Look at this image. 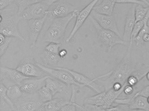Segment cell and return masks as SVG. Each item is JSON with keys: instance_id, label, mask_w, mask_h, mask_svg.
Instances as JSON below:
<instances>
[{"instance_id": "cell-9", "label": "cell", "mask_w": 149, "mask_h": 111, "mask_svg": "<svg viewBox=\"0 0 149 111\" xmlns=\"http://www.w3.org/2000/svg\"><path fill=\"white\" fill-rule=\"evenodd\" d=\"M78 8L65 1L58 0L54 3L47 12V16L56 18L65 17L76 10Z\"/></svg>"}, {"instance_id": "cell-26", "label": "cell", "mask_w": 149, "mask_h": 111, "mask_svg": "<svg viewBox=\"0 0 149 111\" xmlns=\"http://www.w3.org/2000/svg\"><path fill=\"white\" fill-rule=\"evenodd\" d=\"M14 3L17 5L18 8V14L21 16L23 11L27 7L39 1L40 0H14Z\"/></svg>"}, {"instance_id": "cell-17", "label": "cell", "mask_w": 149, "mask_h": 111, "mask_svg": "<svg viewBox=\"0 0 149 111\" xmlns=\"http://www.w3.org/2000/svg\"><path fill=\"white\" fill-rule=\"evenodd\" d=\"M0 73H1V79L6 78L11 81L15 84L20 85L21 82L25 79L29 77H27L22 74L17 69H13L7 67H0Z\"/></svg>"}, {"instance_id": "cell-22", "label": "cell", "mask_w": 149, "mask_h": 111, "mask_svg": "<svg viewBox=\"0 0 149 111\" xmlns=\"http://www.w3.org/2000/svg\"><path fill=\"white\" fill-rule=\"evenodd\" d=\"M45 86L49 89L53 96L57 93L63 92V86L57 80L52 79L49 76L45 81Z\"/></svg>"}, {"instance_id": "cell-12", "label": "cell", "mask_w": 149, "mask_h": 111, "mask_svg": "<svg viewBox=\"0 0 149 111\" xmlns=\"http://www.w3.org/2000/svg\"><path fill=\"white\" fill-rule=\"evenodd\" d=\"M47 16L27 21L29 42L31 48H33L35 46L38 36L44 26Z\"/></svg>"}, {"instance_id": "cell-36", "label": "cell", "mask_w": 149, "mask_h": 111, "mask_svg": "<svg viewBox=\"0 0 149 111\" xmlns=\"http://www.w3.org/2000/svg\"><path fill=\"white\" fill-rule=\"evenodd\" d=\"M126 84V83H125ZM134 91V87L130 85H125L124 88L123 92L128 96H130L133 93Z\"/></svg>"}, {"instance_id": "cell-33", "label": "cell", "mask_w": 149, "mask_h": 111, "mask_svg": "<svg viewBox=\"0 0 149 111\" xmlns=\"http://www.w3.org/2000/svg\"><path fill=\"white\" fill-rule=\"evenodd\" d=\"M107 111H129L128 106L126 105H118L116 106L110 107L107 108Z\"/></svg>"}, {"instance_id": "cell-14", "label": "cell", "mask_w": 149, "mask_h": 111, "mask_svg": "<svg viewBox=\"0 0 149 111\" xmlns=\"http://www.w3.org/2000/svg\"><path fill=\"white\" fill-rule=\"evenodd\" d=\"M91 15L102 27L113 31L121 37L114 14L110 15L102 14L97 13L93 10L91 14Z\"/></svg>"}, {"instance_id": "cell-25", "label": "cell", "mask_w": 149, "mask_h": 111, "mask_svg": "<svg viewBox=\"0 0 149 111\" xmlns=\"http://www.w3.org/2000/svg\"><path fill=\"white\" fill-rule=\"evenodd\" d=\"M8 88L6 87L2 82V79H0V95L1 101L6 102L11 108V111H13L15 109L13 101L9 98L7 94Z\"/></svg>"}, {"instance_id": "cell-40", "label": "cell", "mask_w": 149, "mask_h": 111, "mask_svg": "<svg viewBox=\"0 0 149 111\" xmlns=\"http://www.w3.org/2000/svg\"><path fill=\"white\" fill-rule=\"evenodd\" d=\"M138 1H141L145 3L147 6H149V2L147 1V0H138Z\"/></svg>"}, {"instance_id": "cell-11", "label": "cell", "mask_w": 149, "mask_h": 111, "mask_svg": "<svg viewBox=\"0 0 149 111\" xmlns=\"http://www.w3.org/2000/svg\"><path fill=\"white\" fill-rule=\"evenodd\" d=\"M25 95L13 102L15 106L13 111H36L43 104L39 97Z\"/></svg>"}, {"instance_id": "cell-41", "label": "cell", "mask_w": 149, "mask_h": 111, "mask_svg": "<svg viewBox=\"0 0 149 111\" xmlns=\"http://www.w3.org/2000/svg\"><path fill=\"white\" fill-rule=\"evenodd\" d=\"M146 79H147V80L149 81V71L146 74Z\"/></svg>"}, {"instance_id": "cell-1", "label": "cell", "mask_w": 149, "mask_h": 111, "mask_svg": "<svg viewBox=\"0 0 149 111\" xmlns=\"http://www.w3.org/2000/svg\"><path fill=\"white\" fill-rule=\"evenodd\" d=\"M133 41H130L125 55L121 61L111 70L108 78L104 80L94 78L95 81L101 85L104 90H109L112 88L116 83H119L123 86L128 77L136 69L132 59V49Z\"/></svg>"}, {"instance_id": "cell-4", "label": "cell", "mask_w": 149, "mask_h": 111, "mask_svg": "<svg viewBox=\"0 0 149 111\" xmlns=\"http://www.w3.org/2000/svg\"><path fill=\"white\" fill-rule=\"evenodd\" d=\"M89 18L95 29L98 40L106 47L108 52H111L112 48L117 44L124 46L128 44V43L124 41L121 37L115 32L105 29L101 27L91 15Z\"/></svg>"}, {"instance_id": "cell-5", "label": "cell", "mask_w": 149, "mask_h": 111, "mask_svg": "<svg viewBox=\"0 0 149 111\" xmlns=\"http://www.w3.org/2000/svg\"><path fill=\"white\" fill-rule=\"evenodd\" d=\"M58 0H40L30 5L23 11L21 16L23 20L39 19L47 16L51 5Z\"/></svg>"}, {"instance_id": "cell-16", "label": "cell", "mask_w": 149, "mask_h": 111, "mask_svg": "<svg viewBox=\"0 0 149 111\" xmlns=\"http://www.w3.org/2000/svg\"><path fill=\"white\" fill-rule=\"evenodd\" d=\"M136 5L137 4H133L128 11L125 18L123 40L127 43L130 41L132 33L136 23L135 10Z\"/></svg>"}, {"instance_id": "cell-28", "label": "cell", "mask_w": 149, "mask_h": 111, "mask_svg": "<svg viewBox=\"0 0 149 111\" xmlns=\"http://www.w3.org/2000/svg\"><path fill=\"white\" fill-rule=\"evenodd\" d=\"M38 92L39 98L43 103L49 101L53 99L54 96L52 93L45 86L41 88Z\"/></svg>"}, {"instance_id": "cell-30", "label": "cell", "mask_w": 149, "mask_h": 111, "mask_svg": "<svg viewBox=\"0 0 149 111\" xmlns=\"http://www.w3.org/2000/svg\"><path fill=\"white\" fill-rule=\"evenodd\" d=\"M61 46V44L55 42H49V44L45 47V49L52 53L59 55L60 48Z\"/></svg>"}, {"instance_id": "cell-19", "label": "cell", "mask_w": 149, "mask_h": 111, "mask_svg": "<svg viewBox=\"0 0 149 111\" xmlns=\"http://www.w3.org/2000/svg\"><path fill=\"white\" fill-rule=\"evenodd\" d=\"M149 71V66L136 69L126 80V85L135 87L140 80L146 76Z\"/></svg>"}, {"instance_id": "cell-8", "label": "cell", "mask_w": 149, "mask_h": 111, "mask_svg": "<svg viewBox=\"0 0 149 111\" xmlns=\"http://www.w3.org/2000/svg\"><path fill=\"white\" fill-rule=\"evenodd\" d=\"M37 65L45 73L49 74L56 79L61 82L68 87L73 85L81 88L84 87L83 85L76 82L72 75L67 71L62 69L48 67L40 63H37Z\"/></svg>"}, {"instance_id": "cell-39", "label": "cell", "mask_w": 149, "mask_h": 111, "mask_svg": "<svg viewBox=\"0 0 149 111\" xmlns=\"http://www.w3.org/2000/svg\"><path fill=\"white\" fill-rule=\"evenodd\" d=\"M142 40L144 42H149V33L145 34L142 37Z\"/></svg>"}, {"instance_id": "cell-24", "label": "cell", "mask_w": 149, "mask_h": 111, "mask_svg": "<svg viewBox=\"0 0 149 111\" xmlns=\"http://www.w3.org/2000/svg\"><path fill=\"white\" fill-rule=\"evenodd\" d=\"M7 94L13 101L18 100L24 95L20 87L17 84L11 86L8 88Z\"/></svg>"}, {"instance_id": "cell-43", "label": "cell", "mask_w": 149, "mask_h": 111, "mask_svg": "<svg viewBox=\"0 0 149 111\" xmlns=\"http://www.w3.org/2000/svg\"></svg>"}, {"instance_id": "cell-20", "label": "cell", "mask_w": 149, "mask_h": 111, "mask_svg": "<svg viewBox=\"0 0 149 111\" xmlns=\"http://www.w3.org/2000/svg\"><path fill=\"white\" fill-rule=\"evenodd\" d=\"M116 3L115 0H102L99 5L95 6L94 10L99 14L110 15L113 14Z\"/></svg>"}, {"instance_id": "cell-29", "label": "cell", "mask_w": 149, "mask_h": 111, "mask_svg": "<svg viewBox=\"0 0 149 111\" xmlns=\"http://www.w3.org/2000/svg\"><path fill=\"white\" fill-rule=\"evenodd\" d=\"M149 33V26L148 25V23H146L144 25L142 29L140 30L139 33L136 38L134 39V41L136 42V46H139L140 44L143 42V40H142V37L143 36L146 34Z\"/></svg>"}, {"instance_id": "cell-27", "label": "cell", "mask_w": 149, "mask_h": 111, "mask_svg": "<svg viewBox=\"0 0 149 111\" xmlns=\"http://www.w3.org/2000/svg\"><path fill=\"white\" fill-rule=\"evenodd\" d=\"M142 4H137L135 8V16L136 23L143 20L145 17L149 10V7L145 8Z\"/></svg>"}, {"instance_id": "cell-13", "label": "cell", "mask_w": 149, "mask_h": 111, "mask_svg": "<svg viewBox=\"0 0 149 111\" xmlns=\"http://www.w3.org/2000/svg\"><path fill=\"white\" fill-rule=\"evenodd\" d=\"M54 68L56 69H62L67 71L72 75L75 80L77 83L83 85L84 86L88 87L97 93H99L103 91L102 90V87L98 82L95 81L94 79H91L88 77L81 73H78L66 68L56 67Z\"/></svg>"}, {"instance_id": "cell-32", "label": "cell", "mask_w": 149, "mask_h": 111, "mask_svg": "<svg viewBox=\"0 0 149 111\" xmlns=\"http://www.w3.org/2000/svg\"><path fill=\"white\" fill-rule=\"evenodd\" d=\"M83 107V111H107L106 109L94 105L84 104Z\"/></svg>"}, {"instance_id": "cell-31", "label": "cell", "mask_w": 149, "mask_h": 111, "mask_svg": "<svg viewBox=\"0 0 149 111\" xmlns=\"http://www.w3.org/2000/svg\"><path fill=\"white\" fill-rule=\"evenodd\" d=\"M12 39H13V37H7L6 36L5 41L1 44H0V56H1V58L3 55L5 54V52L6 51L9 44L11 43Z\"/></svg>"}, {"instance_id": "cell-23", "label": "cell", "mask_w": 149, "mask_h": 111, "mask_svg": "<svg viewBox=\"0 0 149 111\" xmlns=\"http://www.w3.org/2000/svg\"><path fill=\"white\" fill-rule=\"evenodd\" d=\"M74 86V85L72 86V94L69 103L64 106L60 111H77V108H79L82 111L84 110L83 106H81L76 103L77 89Z\"/></svg>"}, {"instance_id": "cell-6", "label": "cell", "mask_w": 149, "mask_h": 111, "mask_svg": "<svg viewBox=\"0 0 149 111\" xmlns=\"http://www.w3.org/2000/svg\"><path fill=\"white\" fill-rule=\"evenodd\" d=\"M16 69L29 78H41L45 72L38 66L35 59L30 56L25 57L17 66Z\"/></svg>"}, {"instance_id": "cell-18", "label": "cell", "mask_w": 149, "mask_h": 111, "mask_svg": "<svg viewBox=\"0 0 149 111\" xmlns=\"http://www.w3.org/2000/svg\"><path fill=\"white\" fill-rule=\"evenodd\" d=\"M70 101L63 98H57L44 102L36 111H60Z\"/></svg>"}, {"instance_id": "cell-10", "label": "cell", "mask_w": 149, "mask_h": 111, "mask_svg": "<svg viewBox=\"0 0 149 111\" xmlns=\"http://www.w3.org/2000/svg\"><path fill=\"white\" fill-rule=\"evenodd\" d=\"M99 0H93L84 8L79 11L76 17L75 23L71 33L66 39V42H70L77 32L82 27L86 19L90 15L92 10H94L96 4Z\"/></svg>"}, {"instance_id": "cell-7", "label": "cell", "mask_w": 149, "mask_h": 111, "mask_svg": "<svg viewBox=\"0 0 149 111\" xmlns=\"http://www.w3.org/2000/svg\"><path fill=\"white\" fill-rule=\"evenodd\" d=\"M114 103L128 106L129 111L142 110L149 111V104L146 97L140 95L139 92L124 99H117Z\"/></svg>"}, {"instance_id": "cell-2", "label": "cell", "mask_w": 149, "mask_h": 111, "mask_svg": "<svg viewBox=\"0 0 149 111\" xmlns=\"http://www.w3.org/2000/svg\"><path fill=\"white\" fill-rule=\"evenodd\" d=\"M0 15L1 34L7 37H16L21 40H25L18 27L22 18L18 14V7L0 10Z\"/></svg>"}, {"instance_id": "cell-38", "label": "cell", "mask_w": 149, "mask_h": 111, "mask_svg": "<svg viewBox=\"0 0 149 111\" xmlns=\"http://www.w3.org/2000/svg\"><path fill=\"white\" fill-rule=\"evenodd\" d=\"M68 53L67 50L65 49H63L60 51L59 53V56L61 60H64Z\"/></svg>"}, {"instance_id": "cell-37", "label": "cell", "mask_w": 149, "mask_h": 111, "mask_svg": "<svg viewBox=\"0 0 149 111\" xmlns=\"http://www.w3.org/2000/svg\"><path fill=\"white\" fill-rule=\"evenodd\" d=\"M139 92L140 95H142L146 98L149 97V85L145 87L142 90L139 91Z\"/></svg>"}, {"instance_id": "cell-15", "label": "cell", "mask_w": 149, "mask_h": 111, "mask_svg": "<svg viewBox=\"0 0 149 111\" xmlns=\"http://www.w3.org/2000/svg\"><path fill=\"white\" fill-rule=\"evenodd\" d=\"M49 77L46 75L41 78H28L24 79L19 85L24 95L36 93L45 86V81Z\"/></svg>"}, {"instance_id": "cell-42", "label": "cell", "mask_w": 149, "mask_h": 111, "mask_svg": "<svg viewBox=\"0 0 149 111\" xmlns=\"http://www.w3.org/2000/svg\"><path fill=\"white\" fill-rule=\"evenodd\" d=\"M147 101H148V103H149V97H147Z\"/></svg>"}, {"instance_id": "cell-34", "label": "cell", "mask_w": 149, "mask_h": 111, "mask_svg": "<svg viewBox=\"0 0 149 111\" xmlns=\"http://www.w3.org/2000/svg\"><path fill=\"white\" fill-rule=\"evenodd\" d=\"M115 1L116 3H133V4H142L143 6L146 5L144 3L138 0H115Z\"/></svg>"}, {"instance_id": "cell-21", "label": "cell", "mask_w": 149, "mask_h": 111, "mask_svg": "<svg viewBox=\"0 0 149 111\" xmlns=\"http://www.w3.org/2000/svg\"><path fill=\"white\" fill-rule=\"evenodd\" d=\"M40 57L44 64L50 66H56L61 59L59 55L52 53L45 49L41 54Z\"/></svg>"}, {"instance_id": "cell-35", "label": "cell", "mask_w": 149, "mask_h": 111, "mask_svg": "<svg viewBox=\"0 0 149 111\" xmlns=\"http://www.w3.org/2000/svg\"><path fill=\"white\" fill-rule=\"evenodd\" d=\"M14 3V0H0V10L5 9Z\"/></svg>"}, {"instance_id": "cell-3", "label": "cell", "mask_w": 149, "mask_h": 111, "mask_svg": "<svg viewBox=\"0 0 149 111\" xmlns=\"http://www.w3.org/2000/svg\"><path fill=\"white\" fill-rule=\"evenodd\" d=\"M79 12L78 10L65 17L54 19L45 33L42 41L62 44L69 23L73 18L77 17Z\"/></svg>"}]
</instances>
